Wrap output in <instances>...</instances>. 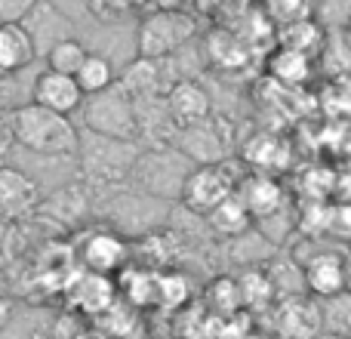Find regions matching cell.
<instances>
[{
	"label": "cell",
	"mask_w": 351,
	"mask_h": 339,
	"mask_svg": "<svg viewBox=\"0 0 351 339\" xmlns=\"http://www.w3.org/2000/svg\"><path fill=\"white\" fill-rule=\"evenodd\" d=\"M34 59H37V53H34V43H31L28 31L22 25L0 22V80L25 71Z\"/></svg>",
	"instance_id": "2e32d148"
},
{
	"label": "cell",
	"mask_w": 351,
	"mask_h": 339,
	"mask_svg": "<svg viewBox=\"0 0 351 339\" xmlns=\"http://www.w3.org/2000/svg\"><path fill=\"white\" fill-rule=\"evenodd\" d=\"M348 339H351V336H348Z\"/></svg>",
	"instance_id": "ab89813d"
},
{
	"label": "cell",
	"mask_w": 351,
	"mask_h": 339,
	"mask_svg": "<svg viewBox=\"0 0 351 339\" xmlns=\"http://www.w3.org/2000/svg\"><path fill=\"white\" fill-rule=\"evenodd\" d=\"M148 3H152L154 10H179L185 0H148Z\"/></svg>",
	"instance_id": "836d02e7"
},
{
	"label": "cell",
	"mask_w": 351,
	"mask_h": 339,
	"mask_svg": "<svg viewBox=\"0 0 351 339\" xmlns=\"http://www.w3.org/2000/svg\"><path fill=\"white\" fill-rule=\"evenodd\" d=\"M12 315H16V312H12V303L6 296H0V334L12 324Z\"/></svg>",
	"instance_id": "d6a6232c"
},
{
	"label": "cell",
	"mask_w": 351,
	"mask_h": 339,
	"mask_svg": "<svg viewBox=\"0 0 351 339\" xmlns=\"http://www.w3.org/2000/svg\"><path fill=\"white\" fill-rule=\"evenodd\" d=\"M86 56H90V49H86L84 43L77 40V37H65V40L56 43V47L49 49L43 59H47L49 71H59V74H68V78H74V74H77V68L84 65Z\"/></svg>",
	"instance_id": "d4e9b609"
},
{
	"label": "cell",
	"mask_w": 351,
	"mask_h": 339,
	"mask_svg": "<svg viewBox=\"0 0 351 339\" xmlns=\"http://www.w3.org/2000/svg\"><path fill=\"white\" fill-rule=\"evenodd\" d=\"M22 28L28 31L37 56H47L59 40L74 37V22L59 10V6L49 3V0H37L34 10H31L28 19L22 22Z\"/></svg>",
	"instance_id": "8fae6325"
},
{
	"label": "cell",
	"mask_w": 351,
	"mask_h": 339,
	"mask_svg": "<svg viewBox=\"0 0 351 339\" xmlns=\"http://www.w3.org/2000/svg\"><path fill=\"white\" fill-rule=\"evenodd\" d=\"M317 312H321L324 334L339 336V339L351 336V293L348 290L327 296V299H317Z\"/></svg>",
	"instance_id": "603a6c76"
},
{
	"label": "cell",
	"mask_w": 351,
	"mask_h": 339,
	"mask_svg": "<svg viewBox=\"0 0 351 339\" xmlns=\"http://www.w3.org/2000/svg\"><path fill=\"white\" fill-rule=\"evenodd\" d=\"M142 3H148V0H86V6H90L99 19H121Z\"/></svg>",
	"instance_id": "f546056e"
},
{
	"label": "cell",
	"mask_w": 351,
	"mask_h": 339,
	"mask_svg": "<svg viewBox=\"0 0 351 339\" xmlns=\"http://www.w3.org/2000/svg\"><path fill=\"white\" fill-rule=\"evenodd\" d=\"M311 339H339V336H330V334H324V330H321V334H317V336H311Z\"/></svg>",
	"instance_id": "74e56055"
},
{
	"label": "cell",
	"mask_w": 351,
	"mask_h": 339,
	"mask_svg": "<svg viewBox=\"0 0 351 339\" xmlns=\"http://www.w3.org/2000/svg\"><path fill=\"white\" fill-rule=\"evenodd\" d=\"M6 117H10L16 145L28 148L34 154H43V158H71V154H77L80 130L71 124V117L47 111L34 102L6 111Z\"/></svg>",
	"instance_id": "6da1fadb"
},
{
	"label": "cell",
	"mask_w": 351,
	"mask_h": 339,
	"mask_svg": "<svg viewBox=\"0 0 351 339\" xmlns=\"http://www.w3.org/2000/svg\"><path fill=\"white\" fill-rule=\"evenodd\" d=\"M278 40H280V47L296 49V53H305L315 59V56L321 53L324 40H327V31H324L315 19H302V22H293V25L278 28Z\"/></svg>",
	"instance_id": "ffe728a7"
},
{
	"label": "cell",
	"mask_w": 351,
	"mask_h": 339,
	"mask_svg": "<svg viewBox=\"0 0 351 339\" xmlns=\"http://www.w3.org/2000/svg\"><path fill=\"white\" fill-rule=\"evenodd\" d=\"M268 74H271L280 86H302L305 80L311 78V56L278 47L268 56Z\"/></svg>",
	"instance_id": "ac0fdd59"
},
{
	"label": "cell",
	"mask_w": 351,
	"mask_h": 339,
	"mask_svg": "<svg viewBox=\"0 0 351 339\" xmlns=\"http://www.w3.org/2000/svg\"><path fill=\"white\" fill-rule=\"evenodd\" d=\"M139 154V142L108 139V136L90 133V130H84L77 142L80 173H84L86 182H93L99 188H117L121 182H127Z\"/></svg>",
	"instance_id": "7a4b0ae2"
},
{
	"label": "cell",
	"mask_w": 351,
	"mask_h": 339,
	"mask_svg": "<svg viewBox=\"0 0 351 339\" xmlns=\"http://www.w3.org/2000/svg\"><path fill=\"white\" fill-rule=\"evenodd\" d=\"M43 207V191L25 170L0 164V219H28Z\"/></svg>",
	"instance_id": "ba28073f"
},
{
	"label": "cell",
	"mask_w": 351,
	"mask_h": 339,
	"mask_svg": "<svg viewBox=\"0 0 351 339\" xmlns=\"http://www.w3.org/2000/svg\"><path fill=\"white\" fill-rule=\"evenodd\" d=\"M37 0H0V22L22 25L28 19V12L34 10Z\"/></svg>",
	"instance_id": "4dcf8cb0"
},
{
	"label": "cell",
	"mask_w": 351,
	"mask_h": 339,
	"mask_svg": "<svg viewBox=\"0 0 351 339\" xmlns=\"http://www.w3.org/2000/svg\"><path fill=\"white\" fill-rule=\"evenodd\" d=\"M324 235H333L336 241H351V204H339L327 210Z\"/></svg>",
	"instance_id": "f1b7e54d"
},
{
	"label": "cell",
	"mask_w": 351,
	"mask_h": 339,
	"mask_svg": "<svg viewBox=\"0 0 351 339\" xmlns=\"http://www.w3.org/2000/svg\"><path fill=\"white\" fill-rule=\"evenodd\" d=\"M299 266H302L305 293H311L315 299H327L346 290V253L315 247Z\"/></svg>",
	"instance_id": "9c48e42d"
},
{
	"label": "cell",
	"mask_w": 351,
	"mask_h": 339,
	"mask_svg": "<svg viewBox=\"0 0 351 339\" xmlns=\"http://www.w3.org/2000/svg\"><path fill=\"white\" fill-rule=\"evenodd\" d=\"M77 259L90 274L111 278V274L123 272L130 266V244L121 231L96 229L84 235V241L77 244Z\"/></svg>",
	"instance_id": "52a82bcc"
},
{
	"label": "cell",
	"mask_w": 351,
	"mask_h": 339,
	"mask_svg": "<svg viewBox=\"0 0 351 339\" xmlns=\"http://www.w3.org/2000/svg\"><path fill=\"white\" fill-rule=\"evenodd\" d=\"M210 305L216 312H222V315H234V312L243 305L237 281L234 278H219L216 284H213V290H210Z\"/></svg>",
	"instance_id": "83f0119b"
},
{
	"label": "cell",
	"mask_w": 351,
	"mask_h": 339,
	"mask_svg": "<svg viewBox=\"0 0 351 339\" xmlns=\"http://www.w3.org/2000/svg\"><path fill=\"white\" fill-rule=\"evenodd\" d=\"M191 170H194V164L179 152V148L154 145V148H142L130 179H133L136 185H139V191L148 194V198L179 200L182 185H185Z\"/></svg>",
	"instance_id": "3957f363"
},
{
	"label": "cell",
	"mask_w": 351,
	"mask_h": 339,
	"mask_svg": "<svg viewBox=\"0 0 351 339\" xmlns=\"http://www.w3.org/2000/svg\"><path fill=\"white\" fill-rule=\"evenodd\" d=\"M84 127L90 133L108 136V139H123V142H136L139 139V121H136V99L117 80L114 86L86 96L84 105Z\"/></svg>",
	"instance_id": "277c9868"
},
{
	"label": "cell",
	"mask_w": 351,
	"mask_h": 339,
	"mask_svg": "<svg viewBox=\"0 0 351 339\" xmlns=\"http://www.w3.org/2000/svg\"><path fill=\"white\" fill-rule=\"evenodd\" d=\"M111 303H114V287H111V281L102 278V274L86 272L84 278L74 284V305H77L84 315H102V312L111 309Z\"/></svg>",
	"instance_id": "d6986e66"
},
{
	"label": "cell",
	"mask_w": 351,
	"mask_h": 339,
	"mask_svg": "<svg viewBox=\"0 0 351 339\" xmlns=\"http://www.w3.org/2000/svg\"><path fill=\"white\" fill-rule=\"evenodd\" d=\"M287 145L274 136H259V139L250 142L247 148V161L253 167H259V173H268L271 176L274 170H284L287 167Z\"/></svg>",
	"instance_id": "cb8c5ba5"
},
{
	"label": "cell",
	"mask_w": 351,
	"mask_h": 339,
	"mask_svg": "<svg viewBox=\"0 0 351 339\" xmlns=\"http://www.w3.org/2000/svg\"><path fill=\"white\" fill-rule=\"evenodd\" d=\"M121 290L130 305L145 309V305H158V274L148 268H123L121 272Z\"/></svg>",
	"instance_id": "7402d4cb"
},
{
	"label": "cell",
	"mask_w": 351,
	"mask_h": 339,
	"mask_svg": "<svg viewBox=\"0 0 351 339\" xmlns=\"http://www.w3.org/2000/svg\"><path fill=\"white\" fill-rule=\"evenodd\" d=\"M16 148V139H12V127H10V117L0 115V161L10 158V152Z\"/></svg>",
	"instance_id": "1f68e13d"
},
{
	"label": "cell",
	"mask_w": 351,
	"mask_h": 339,
	"mask_svg": "<svg viewBox=\"0 0 351 339\" xmlns=\"http://www.w3.org/2000/svg\"><path fill=\"white\" fill-rule=\"evenodd\" d=\"M234 188H237V182L225 164H204V167H194L191 173H188L179 200L185 204L188 213L206 216V213L216 210L225 198H231Z\"/></svg>",
	"instance_id": "8992f818"
},
{
	"label": "cell",
	"mask_w": 351,
	"mask_h": 339,
	"mask_svg": "<svg viewBox=\"0 0 351 339\" xmlns=\"http://www.w3.org/2000/svg\"><path fill=\"white\" fill-rule=\"evenodd\" d=\"M31 102L47 111H56V115L71 117L74 111H80V105H84V93H80L74 78L47 68V71L37 74L34 90H31Z\"/></svg>",
	"instance_id": "7c38bea8"
},
{
	"label": "cell",
	"mask_w": 351,
	"mask_h": 339,
	"mask_svg": "<svg viewBox=\"0 0 351 339\" xmlns=\"http://www.w3.org/2000/svg\"><path fill=\"white\" fill-rule=\"evenodd\" d=\"M206 222H210V229L216 231V235L222 237H243L250 235V229H253V216L247 213V207L241 204V198L237 194H231V198H225L222 204L216 207L213 213H206Z\"/></svg>",
	"instance_id": "e0dca14e"
},
{
	"label": "cell",
	"mask_w": 351,
	"mask_h": 339,
	"mask_svg": "<svg viewBox=\"0 0 351 339\" xmlns=\"http://www.w3.org/2000/svg\"><path fill=\"white\" fill-rule=\"evenodd\" d=\"M164 99H167V108H170V117L179 130L210 117V96H206V90L197 80H188V78L176 80Z\"/></svg>",
	"instance_id": "9a60e30c"
},
{
	"label": "cell",
	"mask_w": 351,
	"mask_h": 339,
	"mask_svg": "<svg viewBox=\"0 0 351 339\" xmlns=\"http://www.w3.org/2000/svg\"><path fill=\"white\" fill-rule=\"evenodd\" d=\"M311 19H315L327 34H342L351 19V0H315Z\"/></svg>",
	"instance_id": "484cf974"
},
{
	"label": "cell",
	"mask_w": 351,
	"mask_h": 339,
	"mask_svg": "<svg viewBox=\"0 0 351 339\" xmlns=\"http://www.w3.org/2000/svg\"><path fill=\"white\" fill-rule=\"evenodd\" d=\"M84 339H96V336H84Z\"/></svg>",
	"instance_id": "f35d334b"
},
{
	"label": "cell",
	"mask_w": 351,
	"mask_h": 339,
	"mask_svg": "<svg viewBox=\"0 0 351 339\" xmlns=\"http://www.w3.org/2000/svg\"><path fill=\"white\" fill-rule=\"evenodd\" d=\"M234 194L241 198V204L247 207L253 222H262V219H268V216H278L280 207H284V185L268 173H250L247 179L237 182Z\"/></svg>",
	"instance_id": "4fadbf2b"
},
{
	"label": "cell",
	"mask_w": 351,
	"mask_h": 339,
	"mask_svg": "<svg viewBox=\"0 0 351 339\" xmlns=\"http://www.w3.org/2000/svg\"><path fill=\"white\" fill-rule=\"evenodd\" d=\"M194 37V19L182 10H154L139 22L136 47L142 59H170Z\"/></svg>",
	"instance_id": "5b68a950"
},
{
	"label": "cell",
	"mask_w": 351,
	"mask_h": 339,
	"mask_svg": "<svg viewBox=\"0 0 351 339\" xmlns=\"http://www.w3.org/2000/svg\"><path fill=\"white\" fill-rule=\"evenodd\" d=\"M173 148H179L194 167L222 164L225 154H228L222 133H219V124L213 121V117H204V121H197V124H188V127L176 130Z\"/></svg>",
	"instance_id": "30bf717a"
},
{
	"label": "cell",
	"mask_w": 351,
	"mask_h": 339,
	"mask_svg": "<svg viewBox=\"0 0 351 339\" xmlns=\"http://www.w3.org/2000/svg\"><path fill=\"white\" fill-rule=\"evenodd\" d=\"M311 6H315V0H262L265 19L274 22L278 28L302 22V19H311Z\"/></svg>",
	"instance_id": "4316f807"
},
{
	"label": "cell",
	"mask_w": 351,
	"mask_h": 339,
	"mask_svg": "<svg viewBox=\"0 0 351 339\" xmlns=\"http://www.w3.org/2000/svg\"><path fill=\"white\" fill-rule=\"evenodd\" d=\"M74 80H77L80 93L86 96H96V93L108 90V86L117 84V74H114V62L108 59V56L102 53H90L84 59V65L77 68V74H74Z\"/></svg>",
	"instance_id": "44dd1931"
},
{
	"label": "cell",
	"mask_w": 351,
	"mask_h": 339,
	"mask_svg": "<svg viewBox=\"0 0 351 339\" xmlns=\"http://www.w3.org/2000/svg\"><path fill=\"white\" fill-rule=\"evenodd\" d=\"M346 290L351 293V253H346Z\"/></svg>",
	"instance_id": "e575fe53"
},
{
	"label": "cell",
	"mask_w": 351,
	"mask_h": 339,
	"mask_svg": "<svg viewBox=\"0 0 351 339\" xmlns=\"http://www.w3.org/2000/svg\"><path fill=\"white\" fill-rule=\"evenodd\" d=\"M0 115H6V90H3V80H0Z\"/></svg>",
	"instance_id": "d590c367"
},
{
	"label": "cell",
	"mask_w": 351,
	"mask_h": 339,
	"mask_svg": "<svg viewBox=\"0 0 351 339\" xmlns=\"http://www.w3.org/2000/svg\"><path fill=\"white\" fill-rule=\"evenodd\" d=\"M342 37L348 40V47H351V19H348V25H346V31H342Z\"/></svg>",
	"instance_id": "8d00e7d4"
},
{
	"label": "cell",
	"mask_w": 351,
	"mask_h": 339,
	"mask_svg": "<svg viewBox=\"0 0 351 339\" xmlns=\"http://www.w3.org/2000/svg\"><path fill=\"white\" fill-rule=\"evenodd\" d=\"M321 334V312L317 299L293 296L278 305V336L280 339H311Z\"/></svg>",
	"instance_id": "5bb4252c"
}]
</instances>
